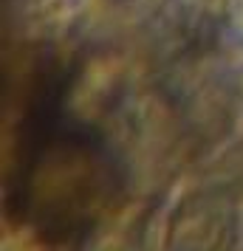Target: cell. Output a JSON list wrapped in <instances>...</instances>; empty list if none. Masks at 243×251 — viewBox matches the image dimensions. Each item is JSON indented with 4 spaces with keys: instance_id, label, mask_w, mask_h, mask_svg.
Masks as SVG:
<instances>
[{
    "instance_id": "obj_1",
    "label": "cell",
    "mask_w": 243,
    "mask_h": 251,
    "mask_svg": "<svg viewBox=\"0 0 243 251\" xmlns=\"http://www.w3.org/2000/svg\"><path fill=\"white\" fill-rule=\"evenodd\" d=\"M232 23H235V28L243 34V0H235V3H232Z\"/></svg>"
}]
</instances>
